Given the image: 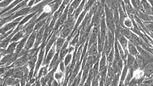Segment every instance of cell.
<instances>
[{
	"label": "cell",
	"instance_id": "6da1fadb",
	"mask_svg": "<svg viewBox=\"0 0 153 86\" xmlns=\"http://www.w3.org/2000/svg\"><path fill=\"white\" fill-rule=\"evenodd\" d=\"M76 23V19L72 14H68L67 19L59 30V37L67 38L72 34Z\"/></svg>",
	"mask_w": 153,
	"mask_h": 86
},
{
	"label": "cell",
	"instance_id": "7a4b0ae2",
	"mask_svg": "<svg viewBox=\"0 0 153 86\" xmlns=\"http://www.w3.org/2000/svg\"><path fill=\"white\" fill-rule=\"evenodd\" d=\"M105 23L108 30H110L115 35L116 27L114 21V15L112 10L105 4Z\"/></svg>",
	"mask_w": 153,
	"mask_h": 86
},
{
	"label": "cell",
	"instance_id": "3957f363",
	"mask_svg": "<svg viewBox=\"0 0 153 86\" xmlns=\"http://www.w3.org/2000/svg\"><path fill=\"white\" fill-rule=\"evenodd\" d=\"M45 54V47L44 46H43V45H42V46H41L40 49H39L38 54V58L37 63H36L35 70H34L33 76V77L34 78L36 79L37 77L39 71L42 67V64L43 63V61L44 60Z\"/></svg>",
	"mask_w": 153,
	"mask_h": 86
},
{
	"label": "cell",
	"instance_id": "277c9868",
	"mask_svg": "<svg viewBox=\"0 0 153 86\" xmlns=\"http://www.w3.org/2000/svg\"><path fill=\"white\" fill-rule=\"evenodd\" d=\"M18 58L17 54H7L1 57V67L9 66L12 65Z\"/></svg>",
	"mask_w": 153,
	"mask_h": 86
},
{
	"label": "cell",
	"instance_id": "5b68a950",
	"mask_svg": "<svg viewBox=\"0 0 153 86\" xmlns=\"http://www.w3.org/2000/svg\"><path fill=\"white\" fill-rule=\"evenodd\" d=\"M30 59V57L27 53L25 55L18 58L16 61L12 65H10V66L13 68L21 67L28 63Z\"/></svg>",
	"mask_w": 153,
	"mask_h": 86
},
{
	"label": "cell",
	"instance_id": "8992f818",
	"mask_svg": "<svg viewBox=\"0 0 153 86\" xmlns=\"http://www.w3.org/2000/svg\"><path fill=\"white\" fill-rule=\"evenodd\" d=\"M99 31H100V26H93L88 38V48H89L95 43L97 41Z\"/></svg>",
	"mask_w": 153,
	"mask_h": 86
},
{
	"label": "cell",
	"instance_id": "52a82bcc",
	"mask_svg": "<svg viewBox=\"0 0 153 86\" xmlns=\"http://www.w3.org/2000/svg\"><path fill=\"white\" fill-rule=\"evenodd\" d=\"M108 28L105 23V16L102 17L100 20V25L99 35L101 40L105 42V37H107Z\"/></svg>",
	"mask_w": 153,
	"mask_h": 86
},
{
	"label": "cell",
	"instance_id": "ba28073f",
	"mask_svg": "<svg viewBox=\"0 0 153 86\" xmlns=\"http://www.w3.org/2000/svg\"><path fill=\"white\" fill-rule=\"evenodd\" d=\"M46 25L42 28H41L36 35V42L34 46V48H39L41 46V44H42L45 36V31Z\"/></svg>",
	"mask_w": 153,
	"mask_h": 86
},
{
	"label": "cell",
	"instance_id": "9c48e42d",
	"mask_svg": "<svg viewBox=\"0 0 153 86\" xmlns=\"http://www.w3.org/2000/svg\"><path fill=\"white\" fill-rule=\"evenodd\" d=\"M19 42H13L10 43L6 49L1 48V57L7 54H12L15 53L16 50L17 46Z\"/></svg>",
	"mask_w": 153,
	"mask_h": 86
},
{
	"label": "cell",
	"instance_id": "30bf717a",
	"mask_svg": "<svg viewBox=\"0 0 153 86\" xmlns=\"http://www.w3.org/2000/svg\"><path fill=\"white\" fill-rule=\"evenodd\" d=\"M56 53V45L55 43L53 46H52L51 49L50 50L48 54H47L46 57L44 59L43 63L42 64V66L47 65L50 64V62H51L54 55H55Z\"/></svg>",
	"mask_w": 153,
	"mask_h": 86
},
{
	"label": "cell",
	"instance_id": "8fae6325",
	"mask_svg": "<svg viewBox=\"0 0 153 86\" xmlns=\"http://www.w3.org/2000/svg\"><path fill=\"white\" fill-rule=\"evenodd\" d=\"M36 35H37V33L33 32L29 36L25 46L23 49H25V50L28 51L34 47L35 44V42H36Z\"/></svg>",
	"mask_w": 153,
	"mask_h": 86
},
{
	"label": "cell",
	"instance_id": "7c38bea8",
	"mask_svg": "<svg viewBox=\"0 0 153 86\" xmlns=\"http://www.w3.org/2000/svg\"><path fill=\"white\" fill-rule=\"evenodd\" d=\"M19 23L20 22H17L13 20L10 23H7L5 24L4 26H1V35L13 29H15V28L18 26Z\"/></svg>",
	"mask_w": 153,
	"mask_h": 86
},
{
	"label": "cell",
	"instance_id": "4fadbf2b",
	"mask_svg": "<svg viewBox=\"0 0 153 86\" xmlns=\"http://www.w3.org/2000/svg\"><path fill=\"white\" fill-rule=\"evenodd\" d=\"M20 80L21 79L15 78L14 77H9L4 80L2 84H4V86H20Z\"/></svg>",
	"mask_w": 153,
	"mask_h": 86
},
{
	"label": "cell",
	"instance_id": "5bb4252c",
	"mask_svg": "<svg viewBox=\"0 0 153 86\" xmlns=\"http://www.w3.org/2000/svg\"><path fill=\"white\" fill-rule=\"evenodd\" d=\"M69 42L70 41L67 38L66 41L64 43L63 46L59 51V60L60 62L63 60L64 57L69 53Z\"/></svg>",
	"mask_w": 153,
	"mask_h": 86
},
{
	"label": "cell",
	"instance_id": "9a60e30c",
	"mask_svg": "<svg viewBox=\"0 0 153 86\" xmlns=\"http://www.w3.org/2000/svg\"><path fill=\"white\" fill-rule=\"evenodd\" d=\"M59 52H56V54L49 64V71H51L52 69L57 68L59 66Z\"/></svg>",
	"mask_w": 153,
	"mask_h": 86
},
{
	"label": "cell",
	"instance_id": "2e32d148",
	"mask_svg": "<svg viewBox=\"0 0 153 86\" xmlns=\"http://www.w3.org/2000/svg\"><path fill=\"white\" fill-rule=\"evenodd\" d=\"M145 76L149 78L153 74V61L146 64L142 69Z\"/></svg>",
	"mask_w": 153,
	"mask_h": 86
},
{
	"label": "cell",
	"instance_id": "e0dca14e",
	"mask_svg": "<svg viewBox=\"0 0 153 86\" xmlns=\"http://www.w3.org/2000/svg\"><path fill=\"white\" fill-rule=\"evenodd\" d=\"M128 51L129 54L134 55L135 57L139 55V51L136 47V45L130 41L128 42Z\"/></svg>",
	"mask_w": 153,
	"mask_h": 86
},
{
	"label": "cell",
	"instance_id": "ac0fdd59",
	"mask_svg": "<svg viewBox=\"0 0 153 86\" xmlns=\"http://www.w3.org/2000/svg\"><path fill=\"white\" fill-rule=\"evenodd\" d=\"M64 77V74L60 71L59 67L56 68L54 72L55 79L58 81L59 85H62L63 82V78Z\"/></svg>",
	"mask_w": 153,
	"mask_h": 86
},
{
	"label": "cell",
	"instance_id": "d6986e66",
	"mask_svg": "<svg viewBox=\"0 0 153 86\" xmlns=\"http://www.w3.org/2000/svg\"><path fill=\"white\" fill-rule=\"evenodd\" d=\"M137 15L142 20H143L146 22H153V15L146 14V13L143 12L138 10L137 12Z\"/></svg>",
	"mask_w": 153,
	"mask_h": 86
},
{
	"label": "cell",
	"instance_id": "ffe728a7",
	"mask_svg": "<svg viewBox=\"0 0 153 86\" xmlns=\"http://www.w3.org/2000/svg\"><path fill=\"white\" fill-rule=\"evenodd\" d=\"M87 54L88 55H91L93 56L100 55L99 54L98 50H97V41L91 45L89 48H88Z\"/></svg>",
	"mask_w": 153,
	"mask_h": 86
},
{
	"label": "cell",
	"instance_id": "44dd1931",
	"mask_svg": "<svg viewBox=\"0 0 153 86\" xmlns=\"http://www.w3.org/2000/svg\"><path fill=\"white\" fill-rule=\"evenodd\" d=\"M13 77L18 79L25 78V74L22 67H15L13 68Z\"/></svg>",
	"mask_w": 153,
	"mask_h": 86
},
{
	"label": "cell",
	"instance_id": "7402d4cb",
	"mask_svg": "<svg viewBox=\"0 0 153 86\" xmlns=\"http://www.w3.org/2000/svg\"><path fill=\"white\" fill-rule=\"evenodd\" d=\"M86 1H85V0H83V1L81 2V4L79 5V6L76 8V9L75 10L74 12H73V16H74V17L77 19L79 16L81 12L83 11L84 10V7H85V4H86Z\"/></svg>",
	"mask_w": 153,
	"mask_h": 86
},
{
	"label": "cell",
	"instance_id": "603a6c76",
	"mask_svg": "<svg viewBox=\"0 0 153 86\" xmlns=\"http://www.w3.org/2000/svg\"><path fill=\"white\" fill-rule=\"evenodd\" d=\"M89 69L88 67L85 65V66L82 69V74L81 77V82L79 86H84V84L87 80L89 74Z\"/></svg>",
	"mask_w": 153,
	"mask_h": 86
},
{
	"label": "cell",
	"instance_id": "cb8c5ba5",
	"mask_svg": "<svg viewBox=\"0 0 153 86\" xmlns=\"http://www.w3.org/2000/svg\"><path fill=\"white\" fill-rule=\"evenodd\" d=\"M29 36H30V35L26 36L25 37H24L23 38H22V39L20 40L19 43L18 44L17 46L16 50L15 53H19L21 50H22L23 48H25Z\"/></svg>",
	"mask_w": 153,
	"mask_h": 86
},
{
	"label": "cell",
	"instance_id": "d4e9b609",
	"mask_svg": "<svg viewBox=\"0 0 153 86\" xmlns=\"http://www.w3.org/2000/svg\"><path fill=\"white\" fill-rule=\"evenodd\" d=\"M66 40L67 38H64L63 37H59H59H58L56 42H55L56 52L60 51Z\"/></svg>",
	"mask_w": 153,
	"mask_h": 86
},
{
	"label": "cell",
	"instance_id": "484cf974",
	"mask_svg": "<svg viewBox=\"0 0 153 86\" xmlns=\"http://www.w3.org/2000/svg\"><path fill=\"white\" fill-rule=\"evenodd\" d=\"M49 71V65L42 66L39 71L36 79H40L42 77L45 76L48 74Z\"/></svg>",
	"mask_w": 153,
	"mask_h": 86
},
{
	"label": "cell",
	"instance_id": "4316f807",
	"mask_svg": "<svg viewBox=\"0 0 153 86\" xmlns=\"http://www.w3.org/2000/svg\"><path fill=\"white\" fill-rule=\"evenodd\" d=\"M136 59L135 56L128 53L125 64L128 66V69L132 68L133 66L134 65L135 61H136Z\"/></svg>",
	"mask_w": 153,
	"mask_h": 86
},
{
	"label": "cell",
	"instance_id": "83f0119b",
	"mask_svg": "<svg viewBox=\"0 0 153 86\" xmlns=\"http://www.w3.org/2000/svg\"><path fill=\"white\" fill-rule=\"evenodd\" d=\"M128 66L126 64H124L122 71H121V74L120 79V83H119L120 86L124 85V82L126 75L128 74Z\"/></svg>",
	"mask_w": 153,
	"mask_h": 86
},
{
	"label": "cell",
	"instance_id": "f1b7e54d",
	"mask_svg": "<svg viewBox=\"0 0 153 86\" xmlns=\"http://www.w3.org/2000/svg\"><path fill=\"white\" fill-rule=\"evenodd\" d=\"M25 32L22 29H21L20 31L17 32L14 35L13 38L10 40V43L13 42H19L21 39L23 38L24 37H25Z\"/></svg>",
	"mask_w": 153,
	"mask_h": 86
},
{
	"label": "cell",
	"instance_id": "f546056e",
	"mask_svg": "<svg viewBox=\"0 0 153 86\" xmlns=\"http://www.w3.org/2000/svg\"><path fill=\"white\" fill-rule=\"evenodd\" d=\"M115 58V47L114 46L112 48L110 53L107 56V63L108 66H112Z\"/></svg>",
	"mask_w": 153,
	"mask_h": 86
},
{
	"label": "cell",
	"instance_id": "4dcf8cb0",
	"mask_svg": "<svg viewBox=\"0 0 153 86\" xmlns=\"http://www.w3.org/2000/svg\"><path fill=\"white\" fill-rule=\"evenodd\" d=\"M48 18L43 19V20H41V21H39L37 22L36 25H35V27L34 29L33 32H36L37 33L38 32L39 30L42 28L44 25H45L46 24L47 21L48 20Z\"/></svg>",
	"mask_w": 153,
	"mask_h": 86
},
{
	"label": "cell",
	"instance_id": "1f68e13d",
	"mask_svg": "<svg viewBox=\"0 0 153 86\" xmlns=\"http://www.w3.org/2000/svg\"><path fill=\"white\" fill-rule=\"evenodd\" d=\"M120 31L123 36L130 41L131 39L132 32L129 30V29L126 28V27L121 26L120 28Z\"/></svg>",
	"mask_w": 153,
	"mask_h": 86
},
{
	"label": "cell",
	"instance_id": "d6a6232c",
	"mask_svg": "<svg viewBox=\"0 0 153 86\" xmlns=\"http://www.w3.org/2000/svg\"><path fill=\"white\" fill-rule=\"evenodd\" d=\"M130 41L137 46H140L142 45V41L141 39H140L138 36H137L136 34H134V33H133V32H132L131 39H130Z\"/></svg>",
	"mask_w": 153,
	"mask_h": 86
},
{
	"label": "cell",
	"instance_id": "836d02e7",
	"mask_svg": "<svg viewBox=\"0 0 153 86\" xmlns=\"http://www.w3.org/2000/svg\"><path fill=\"white\" fill-rule=\"evenodd\" d=\"M94 78V74L92 68L89 70V74L88 77L87 78L86 82L84 84V86H91L92 82Z\"/></svg>",
	"mask_w": 153,
	"mask_h": 86
},
{
	"label": "cell",
	"instance_id": "e575fe53",
	"mask_svg": "<svg viewBox=\"0 0 153 86\" xmlns=\"http://www.w3.org/2000/svg\"><path fill=\"white\" fill-rule=\"evenodd\" d=\"M82 74V69H81L79 74L75 78L74 80H73L71 86H79L81 83Z\"/></svg>",
	"mask_w": 153,
	"mask_h": 86
},
{
	"label": "cell",
	"instance_id": "d590c367",
	"mask_svg": "<svg viewBox=\"0 0 153 86\" xmlns=\"http://www.w3.org/2000/svg\"><path fill=\"white\" fill-rule=\"evenodd\" d=\"M73 59V54L72 53H68L64 57L63 61H64V64L66 67L69 64L72 62Z\"/></svg>",
	"mask_w": 153,
	"mask_h": 86
},
{
	"label": "cell",
	"instance_id": "8d00e7d4",
	"mask_svg": "<svg viewBox=\"0 0 153 86\" xmlns=\"http://www.w3.org/2000/svg\"><path fill=\"white\" fill-rule=\"evenodd\" d=\"M133 26V22L131 21V18L127 17L124 21V27H126V28H128L129 29H132Z\"/></svg>",
	"mask_w": 153,
	"mask_h": 86
},
{
	"label": "cell",
	"instance_id": "74e56055",
	"mask_svg": "<svg viewBox=\"0 0 153 86\" xmlns=\"http://www.w3.org/2000/svg\"><path fill=\"white\" fill-rule=\"evenodd\" d=\"M14 0H2L1 2V10H4L5 8H7L9 5L12 4L13 1H14Z\"/></svg>",
	"mask_w": 153,
	"mask_h": 86
},
{
	"label": "cell",
	"instance_id": "f35d334b",
	"mask_svg": "<svg viewBox=\"0 0 153 86\" xmlns=\"http://www.w3.org/2000/svg\"><path fill=\"white\" fill-rule=\"evenodd\" d=\"M96 2H97V0H88L87 2H86V4H85L84 9L87 10L88 12L90 8L93 6V5L95 4Z\"/></svg>",
	"mask_w": 153,
	"mask_h": 86
},
{
	"label": "cell",
	"instance_id": "ab89813d",
	"mask_svg": "<svg viewBox=\"0 0 153 86\" xmlns=\"http://www.w3.org/2000/svg\"><path fill=\"white\" fill-rule=\"evenodd\" d=\"M58 67H59V68L60 69V71L65 74V70H66V67L65 64H64L63 60L60 61Z\"/></svg>",
	"mask_w": 153,
	"mask_h": 86
},
{
	"label": "cell",
	"instance_id": "60d3db41",
	"mask_svg": "<svg viewBox=\"0 0 153 86\" xmlns=\"http://www.w3.org/2000/svg\"><path fill=\"white\" fill-rule=\"evenodd\" d=\"M113 79L111 77L107 76L105 79V82L104 85L105 86H111L112 84Z\"/></svg>",
	"mask_w": 153,
	"mask_h": 86
},
{
	"label": "cell",
	"instance_id": "b9f144b4",
	"mask_svg": "<svg viewBox=\"0 0 153 86\" xmlns=\"http://www.w3.org/2000/svg\"><path fill=\"white\" fill-rule=\"evenodd\" d=\"M146 24H145V25L149 28V29L151 30H153V22H146Z\"/></svg>",
	"mask_w": 153,
	"mask_h": 86
},
{
	"label": "cell",
	"instance_id": "7bdbcfd3",
	"mask_svg": "<svg viewBox=\"0 0 153 86\" xmlns=\"http://www.w3.org/2000/svg\"><path fill=\"white\" fill-rule=\"evenodd\" d=\"M59 83L56 79H54L51 83V86H59Z\"/></svg>",
	"mask_w": 153,
	"mask_h": 86
},
{
	"label": "cell",
	"instance_id": "ee69618b",
	"mask_svg": "<svg viewBox=\"0 0 153 86\" xmlns=\"http://www.w3.org/2000/svg\"><path fill=\"white\" fill-rule=\"evenodd\" d=\"M146 49L150 53H151V54H152L153 55V49H152V48H149V47L146 48Z\"/></svg>",
	"mask_w": 153,
	"mask_h": 86
},
{
	"label": "cell",
	"instance_id": "f6af8a7d",
	"mask_svg": "<svg viewBox=\"0 0 153 86\" xmlns=\"http://www.w3.org/2000/svg\"><path fill=\"white\" fill-rule=\"evenodd\" d=\"M131 1L134 9V8H135V0H131Z\"/></svg>",
	"mask_w": 153,
	"mask_h": 86
},
{
	"label": "cell",
	"instance_id": "bcb514c9",
	"mask_svg": "<svg viewBox=\"0 0 153 86\" xmlns=\"http://www.w3.org/2000/svg\"><path fill=\"white\" fill-rule=\"evenodd\" d=\"M149 79H153V74L152 75H151V76H150L148 78Z\"/></svg>",
	"mask_w": 153,
	"mask_h": 86
},
{
	"label": "cell",
	"instance_id": "7dc6e473",
	"mask_svg": "<svg viewBox=\"0 0 153 86\" xmlns=\"http://www.w3.org/2000/svg\"><path fill=\"white\" fill-rule=\"evenodd\" d=\"M74 1V0H71V1H70V2H72V1Z\"/></svg>",
	"mask_w": 153,
	"mask_h": 86
},
{
	"label": "cell",
	"instance_id": "c3c4849f",
	"mask_svg": "<svg viewBox=\"0 0 153 86\" xmlns=\"http://www.w3.org/2000/svg\"><path fill=\"white\" fill-rule=\"evenodd\" d=\"M1 1H2V0H1Z\"/></svg>",
	"mask_w": 153,
	"mask_h": 86
}]
</instances>
